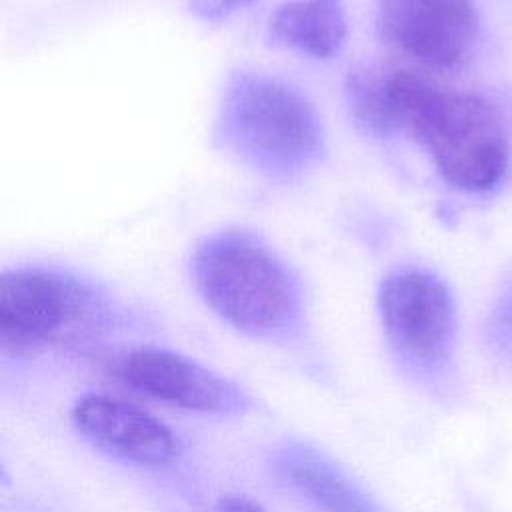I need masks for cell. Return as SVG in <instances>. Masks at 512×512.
Listing matches in <instances>:
<instances>
[{
	"mask_svg": "<svg viewBox=\"0 0 512 512\" xmlns=\"http://www.w3.org/2000/svg\"><path fill=\"white\" fill-rule=\"evenodd\" d=\"M96 310L94 292L78 278L44 268L0 276V344L30 352L72 334Z\"/></svg>",
	"mask_w": 512,
	"mask_h": 512,
	"instance_id": "obj_4",
	"label": "cell"
},
{
	"mask_svg": "<svg viewBox=\"0 0 512 512\" xmlns=\"http://www.w3.org/2000/svg\"><path fill=\"white\" fill-rule=\"evenodd\" d=\"M278 474L322 512H378L322 454L306 446H290L276 454Z\"/></svg>",
	"mask_w": 512,
	"mask_h": 512,
	"instance_id": "obj_10",
	"label": "cell"
},
{
	"mask_svg": "<svg viewBox=\"0 0 512 512\" xmlns=\"http://www.w3.org/2000/svg\"><path fill=\"white\" fill-rule=\"evenodd\" d=\"M218 512H266L258 502L240 496V494H228L220 500Z\"/></svg>",
	"mask_w": 512,
	"mask_h": 512,
	"instance_id": "obj_13",
	"label": "cell"
},
{
	"mask_svg": "<svg viewBox=\"0 0 512 512\" xmlns=\"http://www.w3.org/2000/svg\"><path fill=\"white\" fill-rule=\"evenodd\" d=\"M218 136L240 162L268 176L302 172L322 142L318 116L304 96L254 72L238 74L226 86Z\"/></svg>",
	"mask_w": 512,
	"mask_h": 512,
	"instance_id": "obj_2",
	"label": "cell"
},
{
	"mask_svg": "<svg viewBox=\"0 0 512 512\" xmlns=\"http://www.w3.org/2000/svg\"><path fill=\"white\" fill-rule=\"evenodd\" d=\"M380 318L398 350L422 364L448 358L456 334V308L446 284L418 268L396 270L380 286Z\"/></svg>",
	"mask_w": 512,
	"mask_h": 512,
	"instance_id": "obj_6",
	"label": "cell"
},
{
	"mask_svg": "<svg viewBox=\"0 0 512 512\" xmlns=\"http://www.w3.org/2000/svg\"><path fill=\"white\" fill-rule=\"evenodd\" d=\"M204 302L228 324L248 334H272L290 324L298 290L286 266L244 232L204 240L192 262Z\"/></svg>",
	"mask_w": 512,
	"mask_h": 512,
	"instance_id": "obj_3",
	"label": "cell"
},
{
	"mask_svg": "<svg viewBox=\"0 0 512 512\" xmlns=\"http://www.w3.org/2000/svg\"><path fill=\"white\" fill-rule=\"evenodd\" d=\"M376 20L390 46L434 70L460 68L480 34L474 0H378Z\"/></svg>",
	"mask_w": 512,
	"mask_h": 512,
	"instance_id": "obj_5",
	"label": "cell"
},
{
	"mask_svg": "<svg viewBox=\"0 0 512 512\" xmlns=\"http://www.w3.org/2000/svg\"><path fill=\"white\" fill-rule=\"evenodd\" d=\"M346 8L342 0H296L270 18V36L314 58L336 56L346 42Z\"/></svg>",
	"mask_w": 512,
	"mask_h": 512,
	"instance_id": "obj_9",
	"label": "cell"
},
{
	"mask_svg": "<svg viewBox=\"0 0 512 512\" xmlns=\"http://www.w3.org/2000/svg\"><path fill=\"white\" fill-rule=\"evenodd\" d=\"M76 430L102 452L138 462L166 464L178 450L174 432L142 408L108 394H84L72 408Z\"/></svg>",
	"mask_w": 512,
	"mask_h": 512,
	"instance_id": "obj_8",
	"label": "cell"
},
{
	"mask_svg": "<svg viewBox=\"0 0 512 512\" xmlns=\"http://www.w3.org/2000/svg\"><path fill=\"white\" fill-rule=\"evenodd\" d=\"M496 342L512 356V298L502 302V308L496 314Z\"/></svg>",
	"mask_w": 512,
	"mask_h": 512,
	"instance_id": "obj_12",
	"label": "cell"
},
{
	"mask_svg": "<svg viewBox=\"0 0 512 512\" xmlns=\"http://www.w3.org/2000/svg\"><path fill=\"white\" fill-rule=\"evenodd\" d=\"M114 372L134 390L186 410L232 414L246 404L242 390L230 380L180 352L156 346L122 354Z\"/></svg>",
	"mask_w": 512,
	"mask_h": 512,
	"instance_id": "obj_7",
	"label": "cell"
},
{
	"mask_svg": "<svg viewBox=\"0 0 512 512\" xmlns=\"http://www.w3.org/2000/svg\"><path fill=\"white\" fill-rule=\"evenodd\" d=\"M188 4L200 16L210 20H220L236 12L244 4H248V0H188Z\"/></svg>",
	"mask_w": 512,
	"mask_h": 512,
	"instance_id": "obj_11",
	"label": "cell"
},
{
	"mask_svg": "<svg viewBox=\"0 0 512 512\" xmlns=\"http://www.w3.org/2000/svg\"><path fill=\"white\" fill-rule=\"evenodd\" d=\"M394 132L406 130L428 152L442 180L468 194L494 190L508 172L510 144L492 102L440 88L406 72H386Z\"/></svg>",
	"mask_w": 512,
	"mask_h": 512,
	"instance_id": "obj_1",
	"label": "cell"
}]
</instances>
